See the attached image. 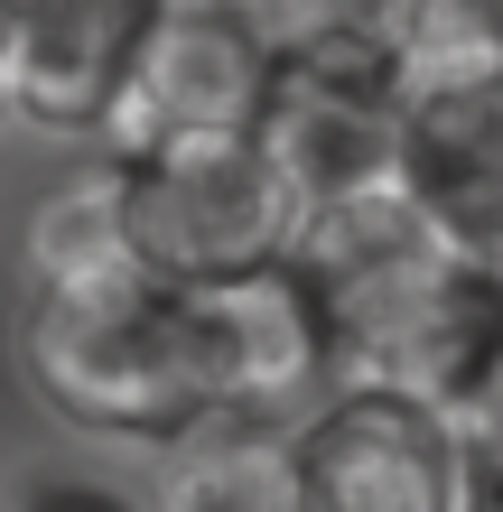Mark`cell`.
I'll return each mask as SVG.
<instances>
[{
	"label": "cell",
	"instance_id": "cell-3",
	"mask_svg": "<svg viewBox=\"0 0 503 512\" xmlns=\"http://www.w3.org/2000/svg\"><path fill=\"white\" fill-rule=\"evenodd\" d=\"M112 205H122L131 252L187 289L252 280L289 261L299 243V177L261 131H159V140H112Z\"/></svg>",
	"mask_w": 503,
	"mask_h": 512
},
{
	"label": "cell",
	"instance_id": "cell-8",
	"mask_svg": "<svg viewBox=\"0 0 503 512\" xmlns=\"http://www.w3.org/2000/svg\"><path fill=\"white\" fill-rule=\"evenodd\" d=\"M280 28L252 0H168L150 56H140L112 140H159V131H261V94H271Z\"/></svg>",
	"mask_w": 503,
	"mask_h": 512
},
{
	"label": "cell",
	"instance_id": "cell-10",
	"mask_svg": "<svg viewBox=\"0 0 503 512\" xmlns=\"http://www.w3.org/2000/svg\"><path fill=\"white\" fill-rule=\"evenodd\" d=\"M19 503H94V512H112V503H140L131 485H56V475H38V485H19Z\"/></svg>",
	"mask_w": 503,
	"mask_h": 512
},
{
	"label": "cell",
	"instance_id": "cell-6",
	"mask_svg": "<svg viewBox=\"0 0 503 512\" xmlns=\"http://www.w3.org/2000/svg\"><path fill=\"white\" fill-rule=\"evenodd\" d=\"M289 270H299L308 298L327 308L336 373H401L429 298L448 289V270H457V243L420 215V196H410L401 177H382V187L317 196L299 215Z\"/></svg>",
	"mask_w": 503,
	"mask_h": 512
},
{
	"label": "cell",
	"instance_id": "cell-12",
	"mask_svg": "<svg viewBox=\"0 0 503 512\" xmlns=\"http://www.w3.org/2000/svg\"><path fill=\"white\" fill-rule=\"evenodd\" d=\"M466 10H476V19L494 28V38H503V0H466Z\"/></svg>",
	"mask_w": 503,
	"mask_h": 512
},
{
	"label": "cell",
	"instance_id": "cell-9",
	"mask_svg": "<svg viewBox=\"0 0 503 512\" xmlns=\"http://www.w3.org/2000/svg\"><path fill=\"white\" fill-rule=\"evenodd\" d=\"M466 512H503V401L466 419Z\"/></svg>",
	"mask_w": 503,
	"mask_h": 512
},
{
	"label": "cell",
	"instance_id": "cell-4",
	"mask_svg": "<svg viewBox=\"0 0 503 512\" xmlns=\"http://www.w3.org/2000/svg\"><path fill=\"white\" fill-rule=\"evenodd\" d=\"M410 122H401V187L466 261L503 270V38L466 0H410Z\"/></svg>",
	"mask_w": 503,
	"mask_h": 512
},
{
	"label": "cell",
	"instance_id": "cell-7",
	"mask_svg": "<svg viewBox=\"0 0 503 512\" xmlns=\"http://www.w3.org/2000/svg\"><path fill=\"white\" fill-rule=\"evenodd\" d=\"M159 19H168V0H28L19 38L0 56L10 122L47 131V140H103Z\"/></svg>",
	"mask_w": 503,
	"mask_h": 512
},
{
	"label": "cell",
	"instance_id": "cell-2",
	"mask_svg": "<svg viewBox=\"0 0 503 512\" xmlns=\"http://www.w3.org/2000/svg\"><path fill=\"white\" fill-rule=\"evenodd\" d=\"M410 0H299L280 28L271 94H261V140L299 177V196H345L401 177V122H410Z\"/></svg>",
	"mask_w": 503,
	"mask_h": 512
},
{
	"label": "cell",
	"instance_id": "cell-11",
	"mask_svg": "<svg viewBox=\"0 0 503 512\" xmlns=\"http://www.w3.org/2000/svg\"><path fill=\"white\" fill-rule=\"evenodd\" d=\"M19 10L28 0H0V56H10V38H19Z\"/></svg>",
	"mask_w": 503,
	"mask_h": 512
},
{
	"label": "cell",
	"instance_id": "cell-1",
	"mask_svg": "<svg viewBox=\"0 0 503 512\" xmlns=\"http://www.w3.org/2000/svg\"><path fill=\"white\" fill-rule=\"evenodd\" d=\"M10 354L19 382L94 447L177 457L196 429L233 419L215 298L131 252L103 168L28 215L10 270Z\"/></svg>",
	"mask_w": 503,
	"mask_h": 512
},
{
	"label": "cell",
	"instance_id": "cell-5",
	"mask_svg": "<svg viewBox=\"0 0 503 512\" xmlns=\"http://www.w3.org/2000/svg\"><path fill=\"white\" fill-rule=\"evenodd\" d=\"M299 512H466V419L401 373H336L289 419Z\"/></svg>",
	"mask_w": 503,
	"mask_h": 512
}]
</instances>
